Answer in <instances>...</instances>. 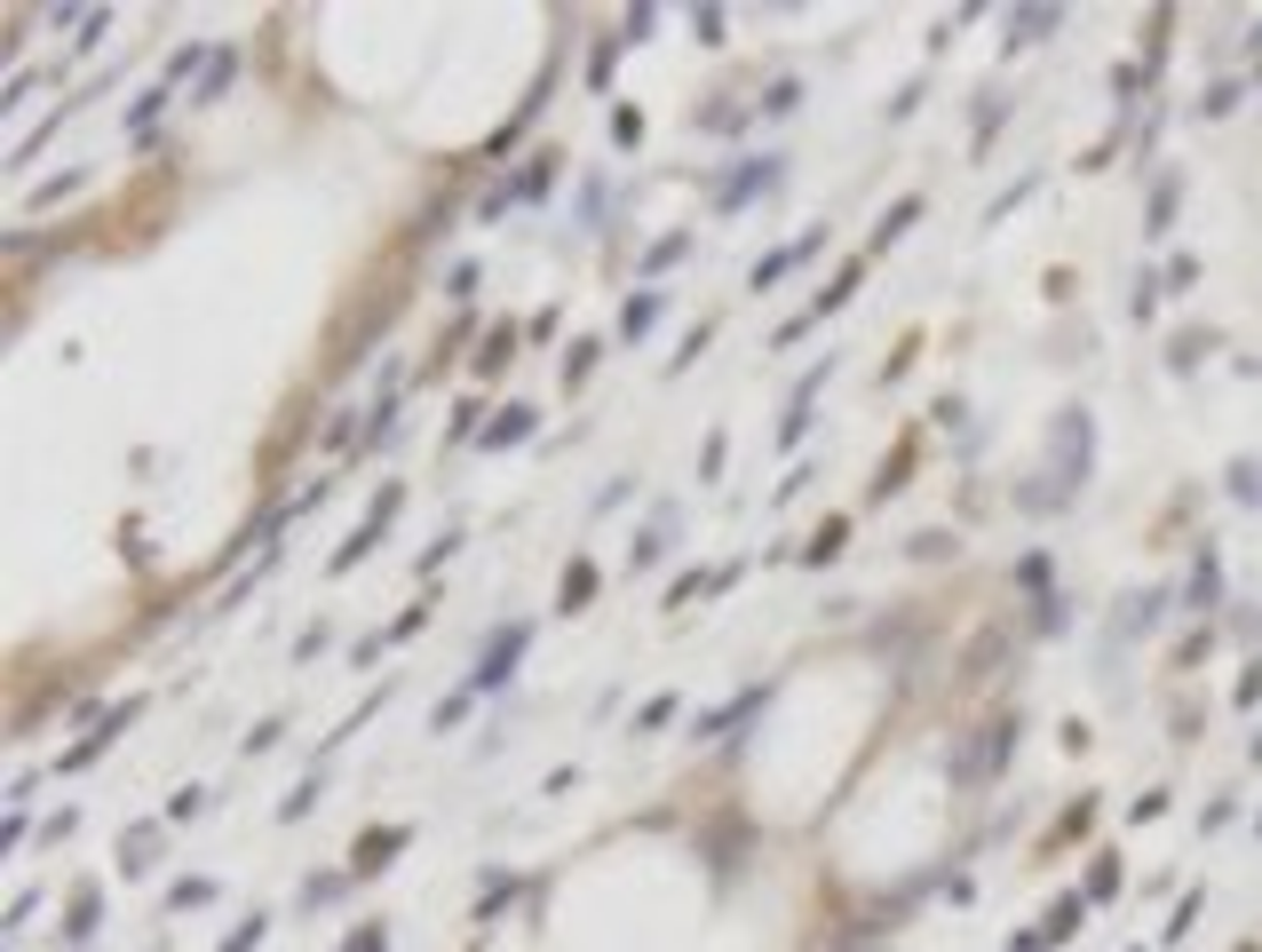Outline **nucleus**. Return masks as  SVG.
Listing matches in <instances>:
<instances>
[{"label":"nucleus","mask_w":1262,"mask_h":952,"mask_svg":"<svg viewBox=\"0 0 1262 952\" xmlns=\"http://www.w3.org/2000/svg\"><path fill=\"white\" fill-rule=\"evenodd\" d=\"M421 619H430V603H414V612H397V627H390V643H405V635H421Z\"/></svg>","instance_id":"nucleus-47"},{"label":"nucleus","mask_w":1262,"mask_h":952,"mask_svg":"<svg viewBox=\"0 0 1262 952\" xmlns=\"http://www.w3.org/2000/svg\"><path fill=\"white\" fill-rule=\"evenodd\" d=\"M1144 231H1151V238L1175 231V175H1159V184H1151V222H1144Z\"/></svg>","instance_id":"nucleus-31"},{"label":"nucleus","mask_w":1262,"mask_h":952,"mask_svg":"<svg viewBox=\"0 0 1262 952\" xmlns=\"http://www.w3.org/2000/svg\"><path fill=\"white\" fill-rule=\"evenodd\" d=\"M477 294V262H453V270H445V302H469Z\"/></svg>","instance_id":"nucleus-41"},{"label":"nucleus","mask_w":1262,"mask_h":952,"mask_svg":"<svg viewBox=\"0 0 1262 952\" xmlns=\"http://www.w3.org/2000/svg\"><path fill=\"white\" fill-rule=\"evenodd\" d=\"M469 706H477L469 683H461V691H445V699L430 706V731H437V738H445V731H461V722H469Z\"/></svg>","instance_id":"nucleus-18"},{"label":"nucleus","mask_w":1262,"mask_h":952,"mask_svg":"<svg viewBox=\"0 0 1262 952\" xmlns=\"http://www.w3.org/2000/svg\"><path fill=\"white\" fill-rule=\"evenodd\" d=\"M651 326H659V287H636L620 302V341H643Z\"/></svg>","instance_id":"nucleus-10"},{"label":"nucleus","mask_w":1262,"mask_h":952,"mask_svg":"<svg viewBox=\"0 0 1262 952\" xmlns=\"http://www.w3.org/2000/svg\"><path fill=\"white\" fill-rule=\"evenodd\" d=\"M691 40H707V48H723V9H699V16H691Z\"/></svg>","instance_id":"nucleus-43"},{"label":"nucleus","mask_w":1262,"mask_h":952,"mask_svg":"<svg viewBox=\"0 0 1262 952\" xmlns=\"http://www.w3.org/2000/svg\"><path fill=\"white\" fill-rule=\"evenodd\" d=\"M810 254H826V222H810V231L794 238V247H770V254L755 262V270H746V287H755V294H770V287H779L786 270H802Z\"/></svg>","instance_id":"nucleus-6"},{"label":"nucleus","mask_w":1262,"mask_h":952,"mask_svg":"<svg viewBox=\"0 0 1262 952\" xmlns=\"http://www.w3.org/2000/svg\"><path fill=\"white\" fill-rule=\"evenodd\" d=\"M508 357H517V326H508V318H501V326L484 334V350H477V374H501Z\"/></svg>","instance_id":"nucleus-24"},{"label":"nucleus","mask_w":1262,"mask_h":952,"mask_svg":"<svg viewBox=\"0 0 1262 952\" xmlns=\"http://www.w3.org/2000/svg\"><path fill=\"white\" fill-rule=\"evenodd\" d=\"M453 556H461V532H437V548H421L414 572H437V563H453Z\"/></svg>","instance_id":"nucleus-42"},{"label":"nucleus","mask_w":1262,"mask_h":952,"mask_svg":"<svg viewBox=\"0 0 1262 952\" xmlns=\"http://www.w3.org/2000/svg\"><path fill=\"white\" fill-rule=\"evenodd\" d=\"M168 104H175V88H168V79H159V88H144V96L128 104V135H151V119L168 112Z\"/></svg>","instance_id":"nucleus-19"},{"label":"nucleus","mask_w":1262,"mask_h":952,"mask_svg":"<svg viewBox=\"0 0 1262 952\" xmlns=\"http://www.w3.org/2000/svg\"><path fill=\"white\" fill-rule=\"evenodd\" d=\"M231 79H238V48H215V64H207V79H199L191 104H222V96H231Z\"/></svg>","instance_id":"nucleus-17"},{"label":"nucleus","mask_w":1262,"mask_h":952,"mask_svg":"<svg viewBox=\"0 0 1262 952\" xmlns=\"http://www.w3.org/2000/svg\"><path fill=\"white\" fill-rule=\"evenodd\" d=\"M588 603H596V563H588V556H564V580H556V612H564V619H580Z\"/></svg>","instance_id":"nucleus-8"},{"label":"nucleus","mask_w":1262,"mask_h":952,"mask_svg":"<svg viewBox=\"0 0 1262 952\" xmlns=\"http://www.w3.org/2000/svg\"><path fill=\"white\" fill-rule=\"evenodd\" d=\"M667 548H676V509H659V524H651V532H636V556H627V572H651Z\"/></svg>","instance_id":"nucleus-12"},{"label":"nucleus","mask_w":1262,"mask_h":952,"mask_svg":"<svg viewBox=\"0 0 1262 952\" xmlns=\"http://www.w3.org/2000/svg\"><path fill=\"white\" fill-rule=\"evenodd\" d=\"M1223 603V563H1215V548H1199L1191 563V612H1215Z\"/></svg>","instance_id":"nucleus-15"},{"label":"nucleus","mask_w":1262,"mask_h":952,"mask_svg":"<svg viewBox=\"0 0 1262 952\" xmlns=\"http://www.w3.org/2000/svg\"><path fill=\"white\" fill-rule=\"evenodd\" d=\"M786 184V159L779 151H755V159H739L730 175H715V215H739L746 199H770Z\"/></svg>","instance_id":"nucleus-2"},{"label":"nucleus","mask_w":1262,"mask_h":952,"mask_svg":"<svg viewBox=\"0 0 1262 952\" xmlns=\"http://www.w3.org/2000/svg\"><path fill=\"white\" fill-rule=\"evenodd\" d=\"M199 64H215V48H207V40H183V48L168 56V88H183V79H191Z\"/></svg>","instance_id":"nucleus-25"},{"label":"nucleus","mask_w":1262,"mask_h":952,"mask_svg":"<svg viewBox=\"0 0 1262 952\" xmlns=\"http://www.w3.org/2000/svg\"><path fill=\"white\" fill-rule=\"evenodd\" d=\"M342 889H350V874H310V881H302V913H325Z\"/></svg>","instance_id":"nucleus-26"},{"label":"nucleus","mask_w":1262,"mask_h":952,"mask_svg":"<svg viewBox=\"0 0 1262 952\" xmlns=\"http://www.w3.org/2000/svg\"><path fill=\"white\" fill-rule=\"evenodd\" d=\"M667 715H676V691L643 699V715H636V738H651V731H667Z\"/></svg>","instance_id":"nucleus-35"},{"label":"nucleus","mask_w":1262,"mask_h":952,"mask_svg":"<svg viewBox=\"0 0 1262 952\" xmlns=\"http://www.w3.org/2000/svg\"><path fill=\"white\" fill-rule=\"evenodd\" d=\"M524 651H533V619L493 627V635H484V651H477V667H469V691H477V699L508 691V683H517V667H524Z\"/></svg>","instance_id":"nucleus-1"},{"label":"nucleus","mask_w":1262,"mask_h":952,"mask_svg":"<svg viewBox=\"0 0 1262 952\" xmlns=\"http://www.w3.org/2000/svg\"><path fill=\"white\" fill-rule=\"evenodd\" d=\"M199 905H215V881H207V874H191V881L168 889V913H199Z\"/></svg>","instance_id":"nucleus-27"},{"label":"nucleus","mask_w":1262,"mask_h":952,"mask_svg":"<svg viewBox=\"0 0 1262 952\" xmlns=\"http://www.w3.org/2000/svg\"><path fill=\"white\" fill-rule=\"evenodd\" d=\"M620 48H627V40H620V32H604V40H596V56H588V88H596V96L612 88V56H620Z\"/></svg>","instance_id":"nucleus-28"},{"label":"nucleus","mask_w":1262,"mask_h":952,"mask_svg":"<svg viewBox=\"0 0 1262 952\" xmlns=\"http://www.w3.org/2000/svg\"><path fill=\"white\" fill-rule=\"evenodd\" d=\"M199 809H207V786H183V794H168V825H191Z\"/></svg>","instance_id":"nucleus-36"},{"label":"nucleus","mask_w":1262,"mask_h":952,"mask_svg":"<svg viewBox=\"0 0 1262 952\" xmlns=\"http://www.w3.org/2000/svg\"><path fill=\"white\" fill-rule=\"evenodd\" d=\"M96 921H104V889H96V881H79V889H72V905H64V944H88V937H96Z\"/></svg>","instance_id":"nucleus-9"},{"label":"nucleus","mask_w":1262,"mask_h":952,"mask_svg":"<svg viewBox=\"0 0 1262 952\" xmlns=\"http://www.w3.org/2000/svg\"><path fill=\"white\" fill-rule=\"evenodd\" d=\"M310 809H318V778H302V786H294V794H287V802H278V818H287V825H294V818H310Z\"/></svg>","instance_id":"nucleus-40"},{"label":"nucleus","mask_w":1262,"mask_h":952,"mask_svg":"<svg viewBox=\"0 0 1262 952\" xmlns=\"http://www.w3.org/2000/svg\"><path fill=\"white\" fill-rule=\"evenodd\" d=\"M556 167H564V151H533V167H524L517 184H501V191H508V207H517V199H540L548 184H556Z\"/></svg>","instance_id":"nucleus-13"},{"label":"nucleus","mask_w":1262,"mask_h":952,"mask_svg":"<svg viewBox=\"0 0 1262 952\" xmlns=\"http://www.w3.org/2000/svg\"><path fill=\"white\" fill-rule=\"evenodd\" d=\"M763 706H770V683H755V691H739V699H723V706H707V715L691 722V738H699V746H715V738H739L746 722L763 715Z\"/></svg>","instance_id":"nucleus-3"},{"label":"nucleus","mask_w":1262,"mask_h":952,"mask_svg":"<svg viewBox=\"0 0 1262 952\" xmlns=\"http://www.w3.org/2000/svg\"><path fill=\"white\" fill-rule=\"evenodd\" d=\"M755 112H763V119H794V112H802V79H770Z\"/></svg>","instance_id":"nucleus-22"},{"label":"nucleus","mask_w":1262,"mask_h":952,"mask_svg":"<svg viewBox=\"0 0 1262 952\" xmlns=\"http://www.w3.org/2000/svg\"><path fill=\"white\" fill-rule=\"evenodd\" d=\"M25 825H32V818H25V802H9V818H0V849H16V841H25Z\"/></svg>","instance_id":"nucleus-44"},{"label":"nucleus","mask_w":1262,"mask_h":952,"mask_svg":"<svg viewBox=\"0 0 1262 952\" xmlns=\"http://www.w3.org/2000/svg\"><path fill=\"white\" fill-rule=\"evenodd\" d=\"M365 548H381V540H374V532H365V524H358V532H350V540H342V548H334V572H350V563H365Z\"/></svg>","instance_id":"nucleus-39"},{"label":"nucleus","mask_w":1262,"mask_h":952,"mask_svg":"<svg viewBox=\"0 0 1262 952\" xmlns=\"http://www.w3.org/2000/svg\"><path fill=\"white\" fill-rule=\"evenodd\" d=\"M715 477H723V437H707L699 444V484H715Z\"/></svg>","instance_id":"nucleus-45"},{"label":"nucleus","mask_w":1262,"mask_h":952,"mask_svg":"<svg viewBox=\"0 0 1262 952\" xmlns=\"http://www.w3.org/2000/svg\"><path fill=\"white\" fill-rule=\"evenodd\" d=\"M1112 889H1119V865L1104 858V865H1096V874H1088V897H1112Z\"/></svg>","instance_id":"nucleus-48"},{"label":"nucleus","mask_w":1262,"mask_h":952,"mask_svg":"<svg viewBox=\"0 0 1262 952\" xmlns=\"http://www.w3.org/2000/svg\"><path fill=\"white\" fill-rule=\"evenodd\" d=\"M683 254H691V231H667V238H659V247H651V254H643V287H651V278H659V270H676V262H683Z\"/></svg>","instance_id":"nucleus-23"},{"label":"nucleus","mask_w":1262,"mask_h":952,"mask_svg":"<svg viewBox=\"0 0 1262 952\" xmlns=\"http://www.w3.org/2000/svg\"><path fill=\"white\" fill-rule=\"evenodd\" d=\"M135 715H144V699H119V706H104V715L88 722V738H79V746H64V755H56V770H88V762L104 755V746H112L119 731H128Z\"/></svg>","instance_id":"nucleus-4"},{"label":"nucleus","mask_w":1262,"mask_h":952,"mask_svg":"<svg viewBox=\"0 0 1262 952\" xmlns=\"http://www.w3.org/2000/svg\"><path fill=\"white\" fill-rule=\"evenodd\" d=\"M707 341H715V318H699V326H691V341H683V350H676V357H667V374H683V366H699V350H707Z\"/></svg>","instance_id":"nucleus-34"},{"label":"nucleus","mask_w":1262,"mask_h":952,"mask_svg":"<svg viewBox=\"0 0 1262 952\" xmlns=\"http://www.w3.org/2000/svg\"><path fill=\"white\" fill-rule=\"evenodd\" d=\"M151 841H159V825H128V841H119V874H151Z\"/></svg>","instance_id":"nucleus-21"},{"label":"nucleus","mask_w":1262,"mask_h":952,"mask_svg":"<svg viewBox=\"0 0 1262 952\" xmlns=\"http://www.w3.org/2000/svg\"><path fill=\"white\" fill-rule=\"evenodd\" d=\"M913 222H922V199H898V207H889L882 222H873V238H866V254H889V247H898V238L913 231Z\"/></svg>","instance_id":"nucleus-11"},{"label":"nucleus","mask_w":1262,"mask_h":952,"mask_svg":"<svg viewBox=\"0 0 1262 952\" xmlns=\"http://www.w3.org/2000/svg\"><path fill=\"white\" fill-rule=\"evenodd\" d=\"M405 841H414V825H365V834H358V849H350V881H374V874H390Z\"/></svg>","instance_id":"nucleus-5"},{"label":"nucleus","mask_w":1262,"mask_h":952,"mask_svg":"<svg viewBox=\"0 0 1262 952\" xmlns=\"http://www.w3.org/2000/svg\"><path fill=\"white\" fill-rule=\"evenodd\" d=\"M278 731H287V722H255V731H247V755H271Z\"/></svg>","instance_id":"nucleus-46"},{"label":"nucleus","mask_w":1262,"mask_h":952,"mask_svg":"<svg viewBox=\"0 0 1262 952\" xmlns=\"http://www.w3.org/2000/svg\"><path fill=\"white\" fill-rule=\"evenodd\" d=\"M612 144H620V151H636V144H643V112H636V104H620V112H612Z\"/></svg>","instance_id":"nucleus-37"},{"label":"nucleus","mask_w":1262,"mask_h":952,"mask_svg":"<svg viewBox=\"0 0 1262 952\" xmlns=\"http://www.w3.org/2000/svg\"><path fill=\"white\" fill-rule=\"evenodd\" d=\"M540 437V405H501L493 421H484V453H517V444H533Z\"/></svg>","instance_id":"nucleus-7"},{"label":"nucleus","mask_w":1262,"mask_h":952,"mask_svg":"<svg viewBox=\"0 0 1262 952\" xmlns=\"http://www.w3.org/2000/svg\"><path fill=\"white\" fill-rule=\"evenodd\" d=\"M596 357H604V341H572V357H564V390H580V381L596 374Z\"/></svg>","instance_id":"nucleus-33"},{"label":"nucleus","mask_w":1262,"mask_h":952,"mask_svg":"<svg viewBox=\"0 0 1262 952\" xmlns=\"http://www.w3.org/2000/svg\"><path fill=\"white\" fill-rule=\"evenodd\" d=\"M397 509H405V484L390 477V484H381V500H374V509H365V532L381 540V532H390V516H397Z\"/></svg>","instance_id":"nucleus-29"},{"label":"nucleus","mask_w":1262,"mask_h":952,"mask_svg":"<svg viewBox=\"0 0 1262 952\" xmlns=\"http://www.w3.org/2000/svg\"><path fill=\"white\" fill-rule=\"evenodd\" d=\"M1080 921H1088V897H1056V905H1048V921H1041V937H1048V944H1064V937H1080Z\"/></svg>","instance_id":"nucleus-16"},{"label":"nucleus","mask_w":1262,"mask_h":952,"mask_svg":"<svg viewBox=\"0 0 1262 952\" xmlns=\"http://www.w3.org/2000/svg\"><path fill=\"white\" fill-rule=\"evenodd\" d=\"M842 540H850V524H842V516H826L818 532L802 540V563H833V556H842Z\"/></svg>","instance_id":"nucleus-20"},{"label":"nucleus","mask_w":1262,"mask_h":952,"mask_svg":"<svg viewBox=\"0 0 1262 952\" xmlns=\"http://www.w3.org/2000/svg\"><path fill=\"white\" fill-rule=\"evenodd\" d=\"M1048 25H1056V9H1016V16H1009V48H1025V40H1041Z\"/></svg>","instance_id":"nucleus-30"},{"label":"nucleus","mask_w":1262,"mask_h":952,"mask_svg":"<svg viewBox=\"0 0 1262 952\" xmlns=\"http://www.w3.org/2000/svg\"><path fill=\"white\" fill-rule=\"evenodd\" d=\"M517 889H524V874H484V889H477V921L493 928L508 905H517Z\"/></svg>","instance_id":"nucleus-14"},{"label":"nucleus","mask_w":1262,"mask_h":952,"mask_svg":"<svg viewBox=\"0 0 1262 952\" xmlns=\"http://www.w3.org/2000/svg\"><path fill=\"white\" fill-rule=\"evenodd\" d=\"M1009 952H1048V937H1041V928H1025V937H1016Z\"/></svg>","instance_id":"nucleus-49"},{"label":"nucleus","mask_w":1262,"mask_h":952,"mask_svg":"<svg viewBox=\"0 0 1262 952\" xmlns=\"http://www.w3.org/2000/svg\"><path fill=\"white\" fill-rule=\"evenodd\" d=\"M262 937H271V913H247V921H238V928H231V937H222L215 952H255Z\"/></svg>","instance_id":"nucleus-32"},{"label":"nucleus","mask_w":1262,"mask_h":952,"mask_svg":"<svg viewBox=\"0 0 1262 952\" xmlns=\"http://www.w3.org/2000/svg\"><path fill=\"white\" fill-rule=\"evenodd\" d=\"M342 952H390V921H358V928H350V944H342Z\"/></svg>","instance_id":"nucleus-38"}]
</instances>
